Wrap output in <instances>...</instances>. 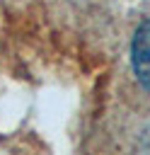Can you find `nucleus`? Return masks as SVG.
Instances as JSON below:
<instances>
[{"label": "nucleus", "mask_w": 150, "mask_h": 155, "mask_svg": "<svg viewBox=\"0 0 150 155\" xmlns=\"http://www.w3.org/2000/svg\"><path fill=\"white\" fill-rule=\"evenodd\" d=\"M131 65H133V73H135L138 82L145 90H150V19H145L133 34Z\"/></svg>", "instance_id": "f257e3e1"}]
</instances>
